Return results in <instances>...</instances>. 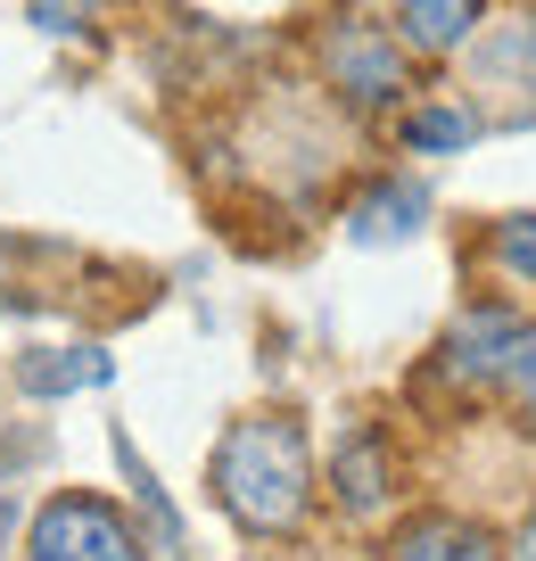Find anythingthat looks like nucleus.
Listing matches in <instances>:
<instances>
[{"label": "nucleus", "mask_w": 536, "mask_h": 561, "mask_svg": "<svg viewBox=\"0 0 536 561\" xmlns=\"http://www.w3.org/2000/svg\"><path fill=\"white\" fill-rule=\"evenodd\" d=\"M306 495H313L306 430L281 421V413L231 421V438L215 446V504L240 528H256V537H281V528L306 520Z\"/></svg>", "instance_id": "nucleus-1"}, {"label": "nucleus", "mask_w": 536, "mask_h": 561, "mask_svg": "<svg viewBox=\"0 0 536 561\" xmlns=\"http://www.w3.org/2000/svg\"><path fill=\"white\" fill-rule=\"evenodd\" d=\"M25 561H140L133 528L107 495H50L34 512V537H25Z\"/></svg>", "instance_id": "nucleus-2"}, {"label": "nucleus", "mask_w": 536, "mask_h": 561, "mask_svg": "<svg viewBox=\"0 0 536 561\" xmlns=\"http://www.w3.org/2000/svg\"><path fill=\"white\" fill-rule=\"evenodd\" d=\"M520 347H528V322L479 306V314H463L446 331V371H454V380H503V371L520 364Z\"/></svg>", "instance_id": "nucleus-3"}, {"label": "nucleus", "mask_w": 536, "mask_h": 561, "mask_svg": "<svg viewBox=\"0 0 536 561\" xmlns=\"http://www.w3.org/2000/svg\"><path fill=\"white\" fill-rule=\"evenodd\" d=\"M330 75H339L346 100H364V107H380V100H397V91H404L397 50H388L380 34H364V25H346V34L330 42Z\"/></svg>", "instance_id": "nucleus-4"}, {"label": "nucleus", "mask_w": 536, "mask_h": 561, "mask_svg": "<svg viewBox=\"0 0 536 561\" xmlns=\"http://www.w3.org/2000/svg\"><path fill=\"white\" fill-rule=\"evenodd\" d=\"M397 25L413 50H463L479 25V0H397Z\"/></svg>", "instance_id": "nucleus-5"}, {"label": "nucleus", "mask_w": 536, "mask_h": 561, "mask_svg": "<svg viewBox=\"0 0 536 561\" xmlns=\"http://www.w3.org/2000/svg\"><path fill=\"white\" fill-rule=\"evenodd\" d=\"M107 355L100 347H58V355H34L25 364V397H67V388H107Z\"/></svg>", "instance_id": "nucleus-6"}, {"label": "nucleus", "mask_w": 536, "mask_h": 561, "mask_svg": "<svg viewBox=\"0 0 536 561\" xmlns=\"http://www.w3.org/2000/svg\"><path fill=\"white\" fill-rule=\"evenodd\" d=\"M421 215H430V198L413 182H388V191L355 198V240H404V231H421Z\"/></svg>", "instance_id": "nucleus-7"}, {"label": "nucleus", "mask_w": 536, "mask_h": 561, "mask_svg": "<svg viewBox=\"0 0 536 561\" xmlns=\"http://www.w3.org/2000/svg\"><path fill=\"white\" fill-rule=\"evenodd\" d=\"M397 561H495V545L470 520H421V528H404Z\"/></svg>", "instance_id": "nucleus-8"}, {"label": "nucleus", "mask_w": 536, "mask_h": 561, "mask_svg": "<svg viewBox=\"0 0 536 561\" xmlns=\"http://www.w3.org/2000/svg\"><path fill=\"white\" fill-rule=\"evenodd\" d=\"M380 495H388V455H380V438H346V455H339V504H346V512H380Z\"/></svg>", "instance_id": "nucleus-9"}, {"label": "nucleus", "mask_w": 536, "mask_h": 561, "mask_svg": "<svg viewBox=\"0 0 536 561\" xmlns=\"http://www.w3.org/2000/svg\"><path fill=\"white\" fill-rule=\"evenodd\" d=\"M470 133H479V124H470V107H421V116L404 124V140H413V149H430V158H437V149H463Z\"/></svg>", "instance_id": "nucleus-10"}, {"label": "nucleus", "mask_w": 536, "mask_h": 561, "mask_svg": "<svg viewBox=\"0 0 536 561\" xmlns=\"http://www.w3.org/2000/svg\"><path fill=\"white\" fill-rule=\"evenodd\" d=\"M495 264L520 280H536V215H512V224L495 231Z\"/></svg>", "instance_id": "nucleus-11"}, {"label": "nucleus", "mask_w": 536, "mask_h": 561, "mask_svg": "<svg viewBox=\"0 0 536 561\" xmlns=\"http://www.w3.org/2000/svg\"><path fill=\"white\" fill-rule=\"evenodd\" d=\"M25 9H34V25H50V34H83L91 25L83 0H25Z\"/></svg>", "instance_id": "nucleus-12"}, {"label": "nucleus", "mask_w": 536, "mask_h": 561, "mask_svg": "<svg viewBox=\"0 0 536 561\" xmlns=\"http://www.w3.org/2000/svg\"><path fill=\"white\" fill-rule=\"evenodd\" d=\"M503 388H512V397H520V413L536 421V339H528V347H520V364L503 371Z\"/></svg>", "instance_id": "nucleus-13"}, {"label": "nucleus", "mask_w": 536, "mask_h": 561, "mask_svg": "<svg viewBox=\"0 0 536 561\" xmlns=\"http://www.w3.org/2000/svg\"><path fill=\"white\" fill-rule=\"evenodd\" d=\"M520 561H536V520H528V528H520Z\"/></svg>", "instance_id": "nucleus-14"}]
</instances>
